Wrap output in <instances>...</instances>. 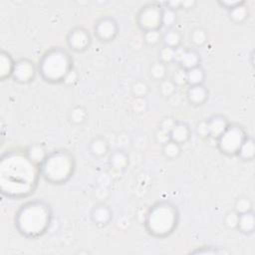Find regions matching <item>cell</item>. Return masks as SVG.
Listing matches in <instances>:
<instances>
[{
    "label": "cell",
    "mask_w": 255,
    "mask_h": 255,
    "mask_svg": "<svg viewBox=\"0 0 255 255\" xmlns=\"http://www.w3.org/2000/svg\"><path fill=\"white\" fill-rule=\"evenodd\" d=\"M246 130L238 124H229L223 133L216 139L217 148L225 155H236L247 136Z\"/></svg>",
    "instance_id": "8992f818"
},
{
    "label": "cell",
    "mask_w": 255,
    "mask_h": 255,
    "mask_svg": "<svg viewBox=\"0 0 255 255\" xmlns=\"http://www.w3.org/2000/svg\"><path fill=\"white\" fill-rule=\"evenodd\" d=\"M131 108L136 113H142L147 108V102L145 98H134L131 102Z\"/></svg>",
    "instance_id": "8d00e7d4"
},
{
    "label": "cell",
    "mask_w": 255,
    "mask_h": 255,
    "mask_svg": "<svg viewBox=\"0 0 255 255\" xmlns=\"http://www.w3.org/2000/svg\"><path fill=\"white\" fill-rule=\"evenodd\" d=\"M206 124L208 128V135L214 139H217L227 128L230 123L223 115L216 114L207 119Z\"/></svg>",
    "instance_id": "8fae6325"
},
{
    "label": "cell",
    "mask_w": 255,
    "mask_h": 255,
    "mask_svg": "<svg viewBox=\"0 0 255 255\" xmlns=\"http://www.w3.org/2000/svg\"><path fill=\"white\" fill-rule=\"evenodd\" d=\"M252 201L250 198H248L247 196H240L239 198L236 199L235 204H234V210L238 213V214H242L248 211L252 210Z\"/></svg>",
    "instance_id": "4dcf8cb0"
},
{
    "label": "cell",
    "mask_w": 255,
    "mask_h": 255,
    "mask_svg": "<svg viewBox=\"0 0 255 255\" xmlns=\"http://www.w3.org/2000/svg\"><path fill=\"white\" fill-rule=\"evenodd\" d=\"M162 35L159 30H152L143 33V40L149 46H154L161 41Z\"/></svg>",
    "instance_id": "836d02e7"
},
{
    "label": "cell",
    "mask_w": 255,
    "mask_h": 255,
    "mask_svg": "<svg viewBox=\"0 0 255 255\" xmlns=\"http://www.w3.org/2000/svg\"><path fill=\"white\" fill-rule=\"evenodd\" d=\"M162 154L167 159H175L177 158L181 153V145L179 143H176L172 140L167 141L166 143L162 144Z\"/></svg>",
    "instance_id": "d4e9b609"
},
{
    "label": "cell",
    "mask_w": 255,
    "mask_h": 255,
    "mask_svg": "<svg viewBox=\"0 0 255 255\" xmlns=\"http://www.w3.org/2000/svg\"><path fill=\"white\" fill-rule=\"evenodd\" d=\"M236 156L242 161H251L255 156V142L253 137L247 135L238 149Z\"/></svg>",
    "instance_id": "d6986e66"
},
{
    "label": "cell",
    "mask_w": 255,
    "mask_h": 255,
    "mask_svg": "<svg viewBox=\"0 0 255 255\" xmlns=\"http://www.w3.org/2000/svg\"><path fill=\"white\" fill-rule=\"evenodd\" d=\"M195 5H196V1H194V0H184V1H181V8H183L185 10L192 9Z\"/></svg>",
    "instance_id": "ee69618b"
},
{
    "label": "cell",
    "mask_w": 255,
    "mask_h": 255,
    "mask_svg": "<svg viewBox=\"0 0 255 255\" xmlns=\"http://www.w3.org/2000/svg\"><path fill=\"white\" fill-rule=\"evenodd\" d=\"M179 216V210L175 204L161 200L148 208L143 225L149 235L155 238H165L177 228Z\"/></svg>",
    "instance_id": "3957f363"
},
{
    "label": "cell",
    "mask_w": 255,
    "mask_h": 255,
    "mask_svg": "<svg viewBox=\"0 0 255 255\" xmlns=\"http://www.w3.org/2000/svg\"><path fill=\"white\" fill-rule=\"evenodd\" d=\"M205 79V72L201 66L194 67L192 69L186 70V85L196 86L202 85Z\"/></svg>",
    "instance_id": "7402d4cb"
},
{
    "label": "cell",
    "mask_w": 255,
    "mask_h": 255,
    "mask_svg": "<svg viewBox=\"0 0 255 255\" xmlns=\"http://www.w3.org/2000/svg\"><path fill=\"white\" fill-rule=\"evenodd\" d=\"M175 124H176V121H175L173 118H171V117H166V118H164V119L160 122L159 128H160L161 130H163V131L169 133Z\"/></svg>",
    "instance_id": "74e56055"
},
{
    "label": "cell",
    "mask_w": 255,
    "mask_h": 255,
    "mask_svg": "<svg viewBox=\"0 0 255 255\" xmlns=\"http://www.w3.org/2000/svg\"><path fill=\"white\" fill-rule=\"evenodd\" d=\"M149 75L154 80H158V81L164 80L166 75V65L159 61L154 62L149 68Z\"/></svg>",
    "instance_id": "f1b7e54d"
},
{
    "label": "cell",
    "mask_w": 255,
    "mask_h": 255,
    "mask_svg": "<svg viewBox=\"0 0 255 255\" xmlns=\"http://www.w3.org/2000/svg\"><path fill=\"white\" fill-rule=\"evenodd\" d=\"M89 149L95 157H103L109 152L110 144L105 137L97 136L91 140Z\"/></svg>",
    "instance_id": "ffe728a7"
},
{
    "label": "cell",
    "mask_w": 255,
    "mask_h": 255,
    "mask_svg": "<svg viewBox=\"0 0 255 255\" xmlns=\"http://www.w3.org/2000/svg\"><path fill=\"white\" fill-rule=\"evenodd\" d=\"M66 42L72 51L84 52L91 46L92 37L86 28L75 27L67 34Z\"/></svg>",
    "instance_id": "30bf717a"
},
{
    "label": "cell",
    "mask_w": 255,
    "mask_h": 255,
    "mask_svg": "<svg viewBox=\"0 0 255 255\" xmlns=\"http://www.w3.org/2000/svg\"><path fill=\"white\" fill-rule=\"evenodd\" d=\"M228 12H229L230 20L236 24H241L245 22L249 17V9L246 6V2L233 8Z\"/></svg>",
    "instance_id": "cb8c5ba5"
},
{
    "label": "cell",
    "mask_w": 255,
    "mask_h": 255,
    "mask_svg": "<svg viewBox=\"0 0 255 255\" xmlns=\"http://www.w3.org/2000/svg\"><path fill=\"white\" fill-rule=\"evenodd\" d=\"M87 118H88V112L82 106L74 107L69 114V119L71 123L74 125L83 124L87 120Z\"/></svg>",
    "instance_id": "484cf974"
},
{
    "label": "cell",
    "mask_w": 255,
    "mask_h": 255,
    "mask_svg": "<svg viewBox=\"0 0 255 255\" xmlns=\"http://www.w3.org/2000/svg\"><path fill=\"white\" fill-rule=\"evenodd\" d=\"M191 135V130L189 126L186 123L183 122H176L174 127L169 132L170 140L179 143L180 145L182 143H185Z\"/></svg>",
    "instance_id": "5bb4252c"
},
{
    "label": "cell",
    "mask_w": 255,
    "mask_h": 255,
    "mask_svg": "<svg viewBox=\"0 0 255 255\" xmlns=\"http://www.w3.org/2000/svg\"><path fill=\"white\" fill-rule=\"evenodd\" d=\"M174 54H175V49L163 46L158 52V61L165 65L171 62H174Z\"/></svg>",
    "instance_id": "d6a6232c"
},
{
    "label": "cell",
    "mask_w": 255,
    "mask_h": 255,
    "mask_svg": "<svg viewBox=\"0 0 255 255\" xmlns=\"http://www.w3.org/2000/svg\"><path fill=\"white\" fill-rule=\"evenodd\" d=\"M236 229L246 235L252 234L255 229V215L253 210L239 214Z\"/></svg>",
    "instance_id": "2e32d148"
},
{
    "label": "cell",
    "mask_w": 255,
    "mask_h": 255,
    "mask_svg": "<svg viewBox=\"0 0 255 255\" xmlns=\"http://www.w3.org/2000/svg\"><path fill=\"white\" fill-rule=\"evenodd\" d=\"M238 216H239V214L235 210H232V211H229L228 213H226V215L224 217L225 226L230 229H236L237 222H238Z\"/></svg>",
    "instance_id": "d590c367"
},
{
    "label": "cell",
    "mask_w": 255,
    "mask_h": 255,
    "mask_svg": "<svg viewBox=\"0 0 255 255\" xmlns=\"http://www.w3.org/2000/svg\"><path fill=\"white\" fill-rule=\"evenodd\" d=\"M53 219L51 205L42 199L23 203L15 213L14 225L17 232L27 239H37L50 228Z\"/></svg>",
    "instance_id": "7a4b0ae2"
},
{
    "label": "cell",
    "mask_w": 255,
    "mask_h": 255,
    "mask_svg": "<svg viewBox=\"0 0 255 255\" xmlns=\"http://www.w3.org/2000/svg\"><path fill=\"white\" fill-rule=\"evenodd\" d=\"M78 78H79V75H78L77 71L75 69H73L67 74V76L65 77V79L63 81V84L66 86H73L74 84L77 83Z\"/></svg>",
    "instance_id": "ab89813d"
},
{
    "label": "cell",
    "mask_w": 255,
    "mask_h": 255,
    "mask_svg": "<svg viewBox=\"0 0 255 255\" xmlns=\"http://www.w3.org/2000/svg\"><path fill=\"white\" fill-rule=\"evenodd\" d=\"M155 139L158 143H160L162 145V144H164V143H166L167 141L170 140L169 133H167V132L161 130L160 128H158L156 133H155Z\"/></svg>",
    "instance_id": "60d3db41"
},
{
    "label": "cell",
    "mask_w": 255,
    "mask_h": 255,
    "mask_svg": "<svg viewBox=\"0 0 255 255\" xmlns=\"http://www.w3.org/2000/svg\"><path fill=\"white\" fill-rule=\"evenodd\" d=\"M38 73L49 84H63L67 74L74 69L73 58L62 47L48 49L39 60Z\"/></svg>",
    "instance_id": "277c9868"
},
{
    "label": "cell",
    "mask_w": 255,
    "mask_h": 255,
    "mask_svg": "<svg viewBox=\"0 0 255 255\" xmlns=\"http://www.w3.org/2000/svg\"><path fill=\"white\" fill-rule=\"evenodd\" d=\"M197 133L202 136V137H206L209 136L208 135V128H207V124L206 121H202L201 123H199L197 125Z\"/></svg>",
    "instance_id": "b9f144b4"
},
{
    "label": "cell",
    "mask_w": 255,
    "mask_h": 255,
    "mask_svg": "<svg viewBox=\"0 0 255 255\" xmlns=\"http://www.w3.org/2000/svg\"><path fill=\"white\" fill-rule=\"evenodd\" d=\"M186 98L190 105L201 106L208 99V91L203 85L189 86L186 91Z\"/></svg>",
    "instance_id": "4fadbf2b"
},
{
    "label": "cell",
    "mask_w": 255,
    "mask_h": 255,
    "mask_svg": "<svg viewBox=\"0 0 255 255\" xmlns=\"http://www.w3.org/2000/svg\"><path fill=\"white\" fill-rule=\"evenodd\" d=\"M90 216L94 224L98 226H106L113 218V211L106 204H98L92 209Z\"/></svg>",
    "instance_id": "7c38bea8"
},
{
    "label": "cell",
    "mask_w": 255,
    "mask_h": 255,
    "mask_svg": "<svg viewBox=\"0 0 255 255\" xmlns=\"http://www.w3.org/2000/svg\"><path fill=\"white\" fill-rule=\"evenodd\" d=\"M128 155L126 151L119 149L111 153L109 157V165L115 171H123L128 165Z\"/></svg>",
    "instance_id": "e0dca14e"
},
{
    "label": "cell",
    "mask_w": 255,
    "mask_h": 255,
    "mask_svg": "<svg viewBox=\"0 0 255 255\" xmlns=\"http://www.w3.org/2000/svg\"><path fill=\"white\" fill-rule=\"evenodd\" d=\"M41 176L49 183H67L76 170L75 156L67 149H56L48 153L40 165Z\"/></svg>",
    "instance_id": "5b68a950"
},
{
    "label": "cell",
    "mask_w": 255,
    "mask_h": 255,
    "mask_svg": "<svg viewBox=\"0 0 255 255\" xmlns=\"http://www.w3.org/2000/svg\"><path fill=\"white\" fill-rule=\"evenodd\" d=\"M94 34L101 42L113 41L119 34V25L112 16H103L94 26Z\"/></svg>",
    "instance_id": "9c48e42d"
},
{
    "label": "cell",
    "mask_w": 255,
    "mask_h": 255,
    "mask_svg": "<svg viewBox=\"0 0 255 255\" xmlns=\"http://www.w3.org/2000/svg\"><path fill=\"white\" fill-rule=\"evenodd\" d=\"M37 73L38 67H36L34 62L27 58H22L15 62L11 79L18 84L25 85L33 82Z\"/></svg>",
    "instance_id": "ba28073f"
},
{
    "label": "cell",
    "mask_w": 255,
    "mask_h": 255,
    "mask_svg": "<svg viewBox=\"0 0 255 255\" xmlns=\"http://www.w3.org/2000/svg\"><path fill=\"white\" fill-rule=\"evenodd\" d=\"M176 87H181L186 85V70L182 68H178L174 71L172 78L170 79Z\"/></svg>",
    "instance_id": "e575fe53"
},
{
    "label": "cell",
    "mask_w": 255,
    "mask_h": 255,
    "mask_svg": "<svg viewBox=\"0 0 255 255\" xmlns=\"http://www.w3.org/2000/svg\"><path fill=\"white\" fill-rule=\"evenodd\" d=\"M130 91L134 98H145V96L148 94L149 88L144 81L137 80L131 85Z\"/></svg>",
    "instance_id": "f546056e"
},
{
    "label": "cell",
    "mask_w": 255,
    "mask_h": 255,
    "mask_svg": "<svg viewBox=\"0 0 255 255\" xmlns=\"http://www.w3.org/2000/svg\"><path fill=\"white\" fill-rule=\"evenodd\" d=\"M192 253H204V254H214V253H218V251L216 249H213L210 246H207V249H197L195 251H192Z\"/></svg>",
    "instance_id": "f6af8a7d"
},
{
    "label": "cell",
    "mask_w": 255,
    "mask_h": 255,
    "mask_svg": "<svg viewBox=\"0 0 255 255\" xmlns=\"http://www.w3.org/2000/svg\"><path fill=\"white\" fill-rule=\"evenodd\" d=\"M15 62L12 58V56L2 50L0 53V80L1 81H5L6 79L11 78L12 73H13V69L15 66Z\"/></svg>",
    "instance_id": "ac0fdd59"
},
{
    "label": "cell",
    "mask_w": 255,
    "mask_h": 255,
    "mask_svg": "<svg viewBox=\"0 0 255 255\" xmlns=\"http://www.w3.org/2000/svg\"><path fill=\"white\" fill-rule=\"evenodd\" d=\"M161 41L163 43V46L168 47V48H172V49H176L178 47H180L181 44V35L178 31H176L175 29H167L166 32L162 35Z\"/></svg>",
    "instance_id": "603a6c76"
},
{
    "label": "cell",
    "mask_w": 255,
    "mask_h": 255,
    "mask_svg": "<svg viewBox=\"0 0 255 255\" xmlns=\"http://www.w3.org/2000/svg\"><path fill=\"white\" fill-rule=\"evenodd\" d=\"M244 2H246L245 0H219L218 1V4L222 7V8H224V9H226L227 11H230V10H232L233 8H235V7H237V6H239V5H241L242 3H244Z\"/></svg>",
    "instance_id": "f35d334b"
},
{
    "label": "cell",
    "mask_w": 255,
    "mask_h": 255,
    "mask_svg": "<svg viewBox=\"0 0 255 255\" xmlns=\"http://www.w3.org/2000/svg\"><path fill=\"white\" fill-rule=\"evenodd\" d=\"M177 21L176 12L172 9H169L165 6H162V17H161V25L166 29H172Z\"/></svg>",
    "instance_id": "4316f807"
},
{
    "label": "cell",
    "mask_w": 255,
    "mask_h": 255,
    "mask_svg": "<svg viewBox=\"0 0 255 255\" xmlns=\"http://www.w3.org/2000/svg\"><path fill=\"white\" fill-rule=\"evenodd\" d=\"M177 64L184 70H189L200 66V55L195 49H184Z\"/></svg>",
    "instance_id": "9a60e30c"
},
{
    "label": "cell",
    "mask_w": 255,
    "mask_h": 255,
    "mask_svg": "<svg viewBox=\"0 0 255 255\" xmlns=\"http://www.w3.org/2000/svg\"><path fill=\"white\" fill-rule=\"evenodd\" d=\"M207 40L208 34L203 28H194L190 33V42L196 47L203 46L207 42Z\"/></svg>",
    "instance_id": "83f0119b"
},
{
    "label": "cell",
    "mask_w": 255,
    "mask_h": 255,
    "mask_svg": "<svg viewBox=\"0 0 255 255\" xmlns=\"http://www.w3.org/2000/svg\"><path fill=\"white\" fill-rule=\"evenodd\" d=\"M162 17V6L152 2L142 6L136 14V24L144 33L152 30H160Z\"/></svg>",
    "instance_id": "52a82bcc"
},
{
    "label": "cell",
    "mask_w": 255,
    "mask_h": 255,
    "mask_svg": "<svg viewBox=\"0 0 255 255\" xmlns=\"http://www.w3.org/2000/svg\"><path fill=\"white\" fill-rule=\"evenodd\" d=\"M41 176L40 165L25 150L14 149L0 158V192L10 199L27 198L36 190Z\"/></svg>",
    "instance_id": "6da1fadb"
},
{
    "label": "cell",
    "mask_w": 255,
    "mask_h": 255,
    "mask_svg": "<svg viewBox=\"0 0 255 255\" xmlns=\"http://www.w3.org/2000/svg\"><path fill=\"white\" fill-rule=\"evenodd\" d=\"M28 157L34 161L35 163L41 165L49 152H47L46 148L41 143H32L25 149Z\"/></svg>",
    "instance_id": "44dd1931"
},
{
    "label": "cell",
    "mask_w": 255,
    "mask_h": 255,
    "mask_svg": "<svg viewBox=\"0 0 255 255\" xmlns=\"http://www.w3.org/2000/svg\"><path fill=\"white\" fill-rule=\"evenodd\" d=\"M176 88L177 87L174 85V83L171 80H165L164 79L160 82L158 90H159V93L161 94L162 97L168 98V97H171V96L174 95Z\"/></svg>",
    "instance_id": "1f68e13d"
},
{
    "label": "cell",
    "mask_w": 255,
    "mask_h": 255,
    "mask_svg": "<svg viewBox=\"0 0 255 255\" xmlns=\"http://www.w3.org/2000/svg\"><path fill=\"white\" fill-rule=\"evenodd\" d=\"M164 6L176 11L177 9L181 8V1H166L164 3Z\"/></svg>",
    "instance_id": "7bdbcfd3"
}]
</instances>
